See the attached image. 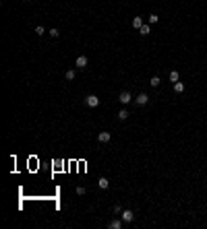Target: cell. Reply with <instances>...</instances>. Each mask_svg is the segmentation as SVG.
<instances>
[{
    "instance_id": "cell-12",
    "label": "cell",
    "mask_w": 207,
    "mask_h": 229,
    "mask_svg": "<svg viewBox=\"0 0 207 229\" xmlns=\"http://www.w3.org/2000/svg\"><path fill=\"white\" fill-rule=\"evenodd\" d=\"M160 83H162V81H160V77H151V81H149V85H151V87H160Z\"/></svg>"
},
{
    "instance_id": "cell-20",
    "label": "cell",
    "mask_w": 207,
    "mask_h": 229,
    "mask_svg": "<svg viewBox=\"0 0 207 229\" xmlns=\"http://www.w3.org/2000/svg\"><path fill=\"white\" fill-rule=\"evenodd\" d=\"M158 21H160V17H158V15H149V23H151V25H153V23H158Z\"/></svg>"
},
{
    "instance_id": "cell-11",
    "label": "cell",
    "mask_w": 207,
    "mask_h": 229,
    "mask_svg": "<svg viewBox=\"0 0 207 229\" xmlns=\"http://www.w3.org/2000/svg\"><path fill=\"white\" fill-rule=\"evenodd\" d=\"M174 91H176V93H182V91H184V85H182L180 81H176V83H174Z\"/></svg>"
},
{
    "instance_id": "cell-1",
    "label": "cell",
    "mask_w": 207,
    "mask_h": 229,
    "mask_svg": "<svg viewBox=\"0 0 207 229\" xmlns=\"http://www.w3.org/2000/svg\"><path fill=\"white\" fill-rule=\"evenodd\" d=\"M120 219H122L124 223H133V221H135V213H133L130 209H126V211L120 213Z\"/></svg>"
},
{
    "instance_id": "cell-15",
    "label": "cell",
    "mask_w": 207,
    "mask_h": 229,
    "mask_svg": "<svg viewBox=\"0 0 207 229\" xmlns=\"http://www.w3.org/2000/svg\"><path fill=\"white\" fill-rule=\"evenodd\" d=\"M75 77H77V72H75V70H69V72H66V81H73Z\"/></svg>"
},
{
    "instance_id": "cell-8",
    "label": "cell",
    "mask_w": 207,
    "mask_h": 229,
    "mask_svg": "<svg viewBox=\"0 0 207 229\" xmlns=\"http://www.w3.org/2000/svg\"><path fill=\"white\" fill-rule=\"evenodd\" d=\"M143 25H145V23H143V17H135V19H133V27H135V29H141Z\"/></svg>"
},
{
    "instance_id": "cell-5",
    "label": "cell",
    "mask_w": 207,
    "mask_h": 229,
    "mask_svg": "<svg viewBox=\"0 0 207 229\" xmlns=\"http://www.w3.org/2000/svg\"><path fill=\"white\" fill-rule=\"evenodd\" d=\"M147 101H149V97H147L145 93H139V95H137V99H135V103H137V105H145Z\"/></svg>"
},
{
    "instance_id": "cell-6",
    "label": "cell",
    "mask_w": 207,
    "mask_h": 229,
    "mask_svg": "<svg viewBox=\"0 0 207 229\" xmlns=\"http://www.w3.org/2000/svg\"><path fill=\"white\" fill-rule=\"evenodd\" d=\"M122 223H124L122 219H112V221L108 223V227H110V229H120V227H122Z\"/></svg>"
},
{
    "instance_id": "cell-10",
    "label": "cell",
    "mask_w": 207,
    "mask_h": 229,
    "mask_svg": "<svg viewBox=\"0 0 207 229\" xmlns=\"http://www.w3.org/2000/svg\"><path fill=\"white\" fill-rule=\"evenodd\" d=\"M139 33H141V35H149V33H151V27H149V25L145 23V25H143V27L139 29Z\"/></svg>"
},
{
    "instance_id": "cell-16",
    "label": "cell",
    "mask_w": 207,
    "mask_h": 229,
    "mask_svg": "<svg viewBox=\"0 0 207 229\" xmlns=\"http://www.w3.org/2000/svg\"><path fill=\"white\" fill-rule=\"evenodd\" d=\"M170 81H172V83H176V81H178V72H176V70H172V72H170Z\"/></svg>"
},
{
    "instance_id": "cell-2",
    "label": "cell",
    "mask_w": 207,
    "mask_h": 229,
    "mask_svg": "<svg viewBox=\"0 0 207 229\" xmlns=\"http://www.w3.org/2000/svg\"><path fill=\"white\" fill-rule=\"evenodd\" d=\"M85 103H87L89 107H97V105H99V97H97V95H87V97H85Z\"/></svg>"
},
{
    "instance_id": "cell-3",
    "label": "cell",
    "mask_w": 207,
    "mask_h": 229,
    "mask_svg": "<svg viewBox=\"0 0 207 229\" xmlns=\"http://www.w3.org/2000/svg\"><path fill=\"white\" fill-rule=\"evenodd\" d=\"M118 101H120L122 105H126V103H130V101H133V95H130L128 91H122L120 95H118Z\"/></svg>"
},
{
    "instance_id": "cell-4",
    "label": "cell",
    "mask_w": 207,
    "mask_h": 229,
    "mask_svg": "<svg viewBox=\"0 0 207 229\" xmlns=\"http://www.w3.org/2000/svg\"><path fill=\"white\" fill-rule=\"evenodd\" d=\"M87 56H77V60H75V64H77V68L79 70H83V68H87Z\"/></svg>"
},
{
    "instance_id": "cell-7",
    "label": "cell",
    "mask_w": 207,
    "mask_h": 229,
    "mask_svg": "<svg viewBox=\"0 0 207 229\" xmlns=\"http://www.w3.org/2000/svg\"><path fill=\"white\" fill-rule=\"evenodd\" d=\"M97 140H99V142H110V140H112V134H110V132H99V134H97Z\"/></svg>"
},
{
    "instance_id": "cell-14",
    "label": "cell",
    "mask_w": 207,
    "mask_h": 229,
    "mask_svg": "<svg viewBox=\"0 0 207 229\" xmlns=\"http://www.w3.org/2000/svg\"><path fill=\"white\" fill-rule=\"evenodd\" d=\"M48 35H50V37H58V35H60V31H58V29H50V31H48Z\"/></svg>"
},
{
    "instance_id": "cell-13",
    "label": "cell",
    "mask_w": 207,
    "mask_h": 229,
    "mask_svg": "<svg viewBox=\"0 0 207 229\" xmlns=\"http://www.w3.org/2000/svg\"><path fill=\"white\" fill-rule=\"evenodd\" d=\"M126 118H128V112H126V109H120V112H118V120H126Z\"/></svg>"
},
{
    "instance_id": "cell-19",
    "label": "cell",
    "mask_w": 207,
    "mask_h": 229,
    "mask_svg": "<svg viewBox=\"0 0 207 229\" xmlns=\"http://www.w3.org/2000/svg\"><path fill=\"white\" fill-rule=\"evenodd\" d=\"M85 192H87V188H85V186H77V194H79V196H83Z\"/></svg>"
},
{
    "instance_id": "cell-18",
    "label": "cell",
    "mask_w": 207,
    "mask_h": 229,
    "mask_svg": "<svg viewBox=\"0 0 207 229\" xmlns=\"http://www.w3.org/2000/svg\"><path fill=\"white\" fill-rule=\"evenodd\" d=\"M43 33H46V29H43L41 25H38V27H35V35H43Z\"/></svg>"
},
{
    "instance_id": "cell-17",
    "label": "cell",
    "mask_w": 207,
    "mask_h": 229,
    "mask_svg": "<svg viewBox=\"0 0 207 229\" xmlns=\"http://www.w3.org/2000/svg\"><path fill=\"white\" fill-rule=\"evenodd\" d=\"M112 213H114V215H120V213H122V206H120V204H114Z\"/></svg>"
},
{
    "instance_id": "cell-9",
    "label": "cell",
    "mask_w": 207,
    "mask_h": 229,
    "mask_svg": "<svg viewBox=\"0 0 207 229\" xmlns=\"http://www.w3.org/2000/svg\"><path fill=\"white\" fill-rule=\"evenodd\" d=\"M97 186H99L102 190H106V188L110 186V180H108V178H99V180H97Z\"/></svg>"
}]
</instances>
